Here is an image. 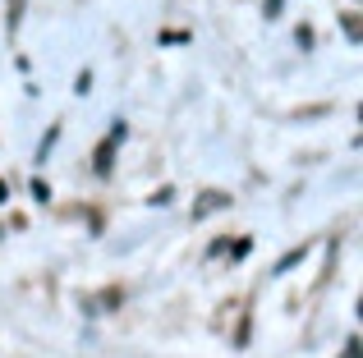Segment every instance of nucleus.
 I'll use <instances>...</instances> for the list:
<instances>
[{"mask_svg": "<svg viewBox=\"0 0 363 358\" xmlns=\"http://www.w3.org/2000/svg\"><path fill=\"white\" fill-rule=\"evenodd\" d=\"M212 207H225V193H203V197H198V207H194V212H198V216H207Z\"/></svg>", "mask_w": 363, "mask_h": 358, "instance_id": "1", "label": "nucleus"}]
</instances>
